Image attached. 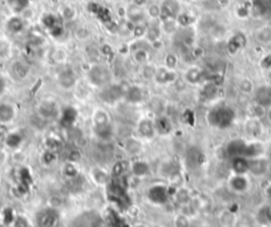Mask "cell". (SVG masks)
Listing matches in <instances>:
<instances>
[{"label":"cell","instance_id":"14","mask_svg":"<svg viewBox=\"0 0 271 227\" xmlns=\"http://www.w3.org/2000/svg\"><path fill=\"white\" fill-rule=\"evenodd\" d=\"M162 19H177L182 13V4L179 0H162Z\"/></svg>","mask_w":271,"mask_h":227},{"label":"cell","instance_id":"30","mask_svg":"<svg viewBox=\"0 0 271 227\" xmlns=\"http://www.w3.org/2000/svg\"><path fill=\"white\" fill-rule=\"evenodd\" d=\"M57 222V215L53 210H44L37 215V223L40 227H55Z\"/></svg>","mask_w":271,"mask_h":227},{"label":"cell","instance_id":"18","mask_svg":"<svg viewBox=\"0 0 271 227\" xmlns=\"http://www.w3.org/2000/svg\"><path fill=\"white\" fill-rule=\"evenodd\" d=\"M149 201L155 205H164L169 198V191L165 185H154L148 190Z\"/></svg>","mask_w":271,"mask_h":227},{"label":"cell","instance_id":"51","mask_svg":"<svg viewBox=\"0 0 271 227\" xmlns=\"http://www.w3.org/2000/svg\"><path fill=\"white\" fill-rule=\"evenodd\" d=\"M265 195L268 199V202H271V184H268L265 189Z\"/></svg>","mask_w":271,"mask_h":227},{"label":"cell","instance_id":"21","mask_svg":"<svg viewBox=\"0 0 271 227\" xmlns=\"http://www.w3.org/2000/svg\"><path fill=\"white\" fill-rule=\"evenodd\" d=\"M246 144L247 141L242 139H234L232 141L228 142V145H226L225 151L228 157L232 160V158L235 157H243L245 154V149H246Z\"/></svg>","mask_w":271,"mask_h":227},{"label":"cell","instance_id":"7","mask_svg":"<svg viewBox=\"0 0 271 227\" xmlns=\"http://www.w3.org/2000/svg\"><path fill=\"white\" fill-rule=\"evenodd\" d=\"M229 189L235 194H243L250 189V178L247 174H235L233 173L228 181Z\"/></svg>","mask_w":271,"mask_h":227},{"label":"cell","instance_id":"10","mask_svg":"<svg viewBox=\"0 0 271 227\" xmlns=\"http://www.w3.org/2000/svg\"><path fill=\"white\" fill-rule=\"evenodd\" d=\"M92 133L100 142L108 144L115 139V126L112 125V121L99 124V125H92Z\"/></svg>","mask_w":271,"mask_h":227},{"label":"cell","instance_id":"27","mask_svg":"<svg viewBox=\"0 0 271 227\" xmlns=\"http://www.w3.org/2000/svg\"><path fill=\"white\" fill-rule=\"evenodd\" d=\"M21 142H23V135L17 130H11L3 135V145L11 150H16L21 145Z\"/></svg>","mask_w":271,"mask_h":227},{"label":"cell","instance_id":"40","mask_svg":"<svg viewBox=\"0 0 271 227\" xmlns=\"http://www.w3.org/2000/svg\"><path fill=\"white\" fill-rule=\"evenodd\" d=\"M243 46H245V36L241 35V33H235L229 41V51L233 53L238 52Z\"/></svg>","mask_w":271,"mask_h":227},{"label":"cell","instance_id":"36","mask_svg":"<svg viewBox=\"0 0 271 227\" xmlns=\"http://www.w3.org/2000/svg\"><path fill=\"white\" fill-rule=\"evenodd\" d=\"M130 170H132V174L134 175V177L142 178L149 174L150 166H149L148 162L142 161V160H137V161H134L130 165Z\"/></svg>","mask_w":271,"mask_h":227},{"label":"cell","instance_id":"52","mask_svg":"<svg viewBox=\"0 0 271 227\" xmlns=\"http://www.w3.org/2000/svg\"><path fill=\"white\" fill-rule=\"evenodd\" d=\"M266 119H267L268 124L271 125V108L267 109V112H266Z\"/></svg>","mask_w":271,"mask_h":227},{"label":"cell","instance_id":"43","mask_svg":"<svg viewBox=\"0 0 271 227\" xmlns=\"http://www.w3.org/2000/svg\"><path fill=\"white\" fill-rule=\"evenodd\" d=\"M239 89H241L242 93H245V95H253L255 90L254 82L250 79H242L241 81H239Z\"/></svg>","mask_w":271,"mask_h":227},{"label":"cell","instance_id":"6","mask_svg":"<svg viewBox=\"0 0 271 227\" xmlns=\"http://www.w3.org/2000/svg\"><path fill=\"white\" fill-rule=\"evenodd\" d=\"M271 162L265 155L249 160V173L254 177H263L270 171Z\"/></svg>","mask_w":271,"mask_h":227},{"label":"cell","instance_id":"16","mask_svg":"<svg viewBox=\"0 0 271 227\" xmlns=\"http://www.w3.org/2000/svg\"><path fill=\"white\" fill-rule=\"evenodd\" d=\"M178 77V73L175 70H170L168 66H159L157 71H155L154 75V81L160 85H168V84H173V82L177 80Z\"/></svg>","mask_w":271,"mask_h":227},{"label":"cell","instance_id":"35","mask_svg":"<svg viewBox=\"0 0 271 227\" xmlns=\"http://www.w3.org/2000/svg\"><path fill=\"white\" fill-rule=\"evenodd\" d=\"M145 13L148 21H160L162 19L161 3H149L145 7Z\"/></svg>","mask_w":271,"mask_h":227},{"label":"cell","instance_id":"28","mask_svg":"<svg viewBox=\"0 0 271 227\" xmlns=\"http://www.w3.org/2000/svg\"><path fill=\"white\" fill-rule=\"evenodd\" d=\"M154 126L155 132H157L159 135H168L173 130V124L168 116H160V117H157L154 120Z\"/></svg>","mask_w":271,"mask_h":227},{"label":"cell","instance_id":"8","mask_svg":"<svg viewBox=\"0 0 271 227\" xmlns=\"http://www.w3.org/2000/svg\"><path fill=\"white\" fill-rule=\"evenodd\" d=\"M146 93L148 92H146V89L144 86L139 85V84L136 85L134 84V85H130L125 89L124 100L130 105H140L146 100V96H148Z\"/></svg>","mask_w":271,"mask_h":227},{"label":"cell","instance_id":"38","mask_svg":"<svg viewBox=\"0 0 271 227\" xmlns=\"http://www.w3.org/2000/svg\"><path fill=\"white\" fill-rule=\"evenodd\" d=\"M60 17L65 21V23H71L77 19V10L72 4H64L60 7Z\"/></svg>","mask_w":271,"mask_h":227},{"label":"cell","instance_id":"37","mask_svg":"<svg viewBox=\"0 0 271 227\" xmlns=\"http://www.w3.org/2000/svg\"><path fill=\"white\" fill-rule=\"evenodd\" d=\"M232 170L235 174H247L249 160L245 157L232 158Z\"/></svg>","mask_w":271,"mask_h":227},{"label":"cell","instance_id":"12","mask_svg":"<svg viewBox=\"0 0 271 227\" xmlns=\"http://www.w3.org/2000/svg\"><path fill=\"white\" fill-rule=\"evenodd\" d=\"M125 20L132 26L136 24H145L148 23V17H146L145 8H140V7H136L133 4L125 8Z\"/></svg>","mask_w":271,"mask_h":227},{"label":"cell","instance_id":"4","mask_svg":"<svg viewBox=\"0 0 271 227\" xmlns=\"http://www.w3.org/2000/svg\"><path fill=\"white\" fill-rule=\"evenodd\" d=\"M17 116L16 105L11 101L0 99V126L11 125Z\"/></svg>","mask_w":271,"mask_h":227},{"label":"cell","instance_id":"32","mask_svg":"<svg viewBox=\"0 0 271 227\" xmlns=\"http://www.w3.org/2000/svg\"><path fill=\"white\" fill-rule=\"evenodd\" d=\"M6 6L13 15H21L30 8V0H6Z\"/></svg>","mask_w":271,"mask_h":227},{"label":"cell","instance_id":"1","mask_svg":"<svg viewBox=\"0 0 271 227\" xmlns=\"http://www.w3.org/2000/svg\"><path fill=\"white\" fill-rule=\"evenodd\" d=\"M235 110L232 106L226 105V104H219V105L213 106L208 112L206 120L208 124L213 128L217 129H229L232 128L233 124L235 122Z\"/></svg>","mask_w":271,"mask_h":227},{"label":"cell","instance_id":"19","mask_svg":"<svg viewBox=\"0 0 271 227\" xmlns=\"http://www.w3.org/2000/svg\"><path fill=\"white\" fill-rule=\"evenodd\" d=\"M37 113H39L41 119L53 120L60 115V110L56 102L51 101V100H44V101L40 102L39 108H37Z\"/></svg>","mask_w":271,"mask_h":227},{"label":"cell","instance_id":"3","mask_svg":"<svg viewBox=\"0 0 271 227\" xmlns=\"http://www.w3.org/2000/svg\"><path fill=\"white\" fill-rule=\"evenodd\" d=\"M125 89L119 82H109L108 85L100 89V100L104 104L108 105H115L117 102L123 101L125 97Z\"/></svg>","mask_w":271,"mask_h":227},{"label":"cell","instance_id":"54","mask_svg":"<svg viewBox=\"0 0 271 227\" xmlns=\"http://www.w3.org/2000/svg\"><path fill=\"white\" fill-rule=\"evenodd\" d=\"M238 227H245V226H238Z\"/></svg>","mask_w":271,"mask_h":227},{"label":"cell","instance_id":"49","mask_svg":"<svg viewBox=\"0 0 271 227\" xmlns=\"http://www.w3.org/2000/svg\"><path fill=\"white\" fill-rule=\"evenodd\" d=\"M215 4L221 10H226V8L232 6V0H215Z\"/></svg>","mask_w":271,"mask_h":227},{"label":"cell","instance_id":"20","mask_svg":"<svg viewBox=\"0 0 271 227\" xmlns=\"http://www.w3.org/2000/svg\"><path fill=\"white\" fill-rule=\"evenodd\" d=\"M77 76L71 68H64L57 73V84L63 89H72L76 85Z\"/></svg>","mask_w":271,"mask_h":227},{"label":"cell","instance_id":"39","mask_svg":"<svg viewBox=\"0 0 271 227\" xmlns=\"http://www.w3.org/2000/svg\"><path fill=\"white\" fill-rule=\"evenodd\" d=\"M91 175H92V179L97 185H105L106 182L109 181V174L103 168H93L92 171H91Z\"/></svg>","mask_w":271,"mask_h":227},{"label":"cell","instance_id":"44","mask_svg":"<svg viewBox=\"0 0 271 227\" xmlns=\"http://www.w3.org/2000/svg\"><path fill=\"white\" fill-rule=\"evenodd\" d=\"M132 35L136 40H141L145 39V33H146V23L145 24H136L132 26Z\"/></svg>","mask_w":271,"mask_h":227},{"label":"cell","instance_id":"34","mask_svg":"<svg viewBox=\"0 0 271 227\" xmlns=\"http://www.w3.org/2000/svg\"><path fill=\"white\" fill-rule=\"evenodd\" d=\"M245 132H246V134L253 137V139H257V137H259V135L262 134V132H263V126H262L259 120L252 119L246 122Z\"/></svg>","mask_w":271,"mask_h":227},{"label":"cell","instance_id":"53","mask_svg":"<svg viewBox=\"0 0 271 227\" xmlns=\"http://www.w3.org/2000/svg\"><path fill=\"white\" fill-rule=\"evenodd\" d=\"M2 95H3V93H2V90H0V99H2Z\"/></svg>","mask_w":271,"mask_h":227},{"label":"cell","instance_id":"24","mask_svg":"<svg viewBox=\"0 0 271 227\" xmlns=\"http://www.w3.org/2000/svg\"><path fill=\"white\" fill-rule=\"evenodd\" d=\"M262 155H265V145L262 142L257 141V140L247 141L243 157L247 158V160H253V158H258Z\"/></svg>","mask_w":271,"mask_h":227},{"label":"cell","instance_id":"5","mask_svg":"<svg viewBox=\"0 0 271 227\" xmlns=\"http://www.w3.org/2000/svg\"><path fill=\"white\" fill-rule=\"evenodd\" d=\"M8 73L15 81H23L30 76V65L24 60H11Z\"/></svg>","mask_w":271,"mask_h":227},{"label":"cell","instance_id":"48","mask_svg":"<svg viewBox=\"0 0 271 227\" xmlns=\"http://www.w3.org/2000/svg\"><path fill=\"white\" fill-rule=\"evenodd\" d=\"M66 57V53L64 52V50H55V60H56L57 63H61L64 59Z\"/></svg>","mask_w":271,"mask_h":227},{"label":"cell","instance_id":"26","mask_svg":"<svg viewBox=\"0 0 271 227\" xmlns=\"http://www.w3.org/2000/svg\"><path fill=\"white\" fill-rule=\"evenodd\" d=\"M162 37V31L160 21H148L146 23V33L145 40L149 44H153L155 41H160Z\"/></svg>","mask_w":271,"mask_h":227},{"label":"cell","instance_id":"47","mask_svg":"<svg viewBox=\"0 0 271 227\" xmlns=\"http://www.w3.org/2000/svg\"><path fill=\"white\" fill-rule=\"evenodd\" d=\"M189 226V219L184 215H179L175 219V227H188Z\"/></svg>","mask_w":271,"mask_h":227},{"label":"cell","instance_id":"15","mask_svg":"<svg viewBox=\"0 0 271 227\" xmlns=\"http://www.w3.org/2000/svg\"><path fill=\"white\" fill-rule=\"evenodd\" d=\"M254 104L262 106L265 109L271 108V85H259L255 88L254 93Z\"/></svg>","mask_w":271,"mask_h":227},{"label":"cell","instance_id":"31","mask_svg":"<svg viewBox=\"0 0 271 227\" xmlns=\"http://www.w3.org/2000/svg\"><path fill=\"white\" fill-rule=\"evenodd\" d=\"M255 219L262 226H271V202L266 205H262L257 210Z\"/></svg>","mask_w":271,"mask_h":227},{"label":"cell","instance_id":"33","mask_svg":"<svg viewBox=\"0 0 271 227\" xmlns=\"http://www.w3.org/2000/svg\"><path fill=\"white\" fill-rule=\"evenodd\" d=\"M160 26H161L162 35H168L170 37L174 36L179 30V26L175 19H161Z\"/></svg>","mask_w":271,"mask_h":227},{"label":"cell","instance_id":"9","mask_svg":"<svg viewBox=\"0 0 271 227\" xmlns=\"http://www.w3.org/2000/svg\"><path fill=\"white\" fill-rule=\"evenodd\" d=\"M184 80L190 85H202L204 82L208 81V75L204 68L192 65L184 72Z\"/></svg>","mask_w":271,"mask_h":227},{"label":"cell","instance_id":"22","mask_svg":"<svg viewBox=\"0 0 271 227\" xmlns=\"http://www.w3.org/2000/svg\"><path fill=\"white\" fill-rule=\"evenodd\" d=\"M13 44L8 35H0V63H8L12 60Z\"/></svg>","mask_w":271,"mask_h":227},{"label":"cell","instance_id":"23","mask_svg":"<svg viewBox=\"0 0 271 227\" xmlns=\"http://www.w3.org/2000/svg\"><path fill=\"white\" fill-rule=\"evenodd\" d=\"M160 174L161 177L166 179H173L177 175H179V164L175 160H168V161L162 162L160 166Z\"/></svg>","mask_w":271,"mask_h":227},{"label":"cell","instance_id":"46","mask_svg":"<svg viewBox=\"0 0 271 227\" xmlns=\"http://www.w3.org/2000/svg\"><path fill=\"white\" fill-rule=\"evenodd\" d=\"M259 65L263 71H270L271 70V53H267L265 56L262 57L259 61Z\"/></svg>","mask_w":271,"mask_h":227},{"label":"cell","instance_id":"50","mask_svg":"<svg viewBox=\"0 0 271 227\" xmlns=\"http://www.w3.org/2000/svg\"><path fill=\"white\" fill-rule=\"evenodd\" d=\"M130 4L136 7H140V8H145L149 4V0H130Z\"/></svg>","mask_w":271,"mask_h":227},{"label":"cell","instance_id":"17","mask_svg":"<svg viewBox=\"0 0 271 227\" xmlns=\"http://www.w3.org/2000/svg\"><path fill=\"white\" fill-rule=\"evenodd\" d=\"M205 160L204 151L198 146H190L185 151V164L190 169H195L201 166L202 162Z\"/></svg>","mask_w":271,"mask_h":227},{"label":"cell","instance_id":"13","mask_svg":"<svg viewBox=\"0 0 271 227\" xmlns=\"http://www.w3.org/2000/svg\"><path fill=\"white\" fill-rule=\"evenodd\" d=\"M4 27H6L7 33L10 36H16V35L23 33V31L26 30V20L23 19L21 15H13V13H11V16L6 20Z\"/></svg>","mask_w":271,"mask_h":227},{"label":"cell","instance_id":"11","mask_svg":"<svg viewBox=\"0 0 271 227\" xmlns=\"http://www.w3.org/2000/svg\"><path fill=\"white\" fill-rule=\"evenodd\" d=\"M136 132L140 139L145 140V141H152L157 135L155 132V126L154 121L150 119H141L137 122V128H136Z\"/></svg>","mask_w":271,"mask_h":227},{"label":"cell","instance_id":"45","mask_svg":"<svg viewBox=\"0 0 271 227\" xmlns=\"http://www.w3.org/2000/svg\"><path fill=\"white\" fill-rule=\"evenodd\" d=\"M177 64H178V55L175 52L168 53L165 56V66H168L170 70H175Z\"/></svg>","mask_w":271,"mask_h":227},{"label":"cell","instance_id":"42","mask_svg":"<svg viewBox=\"0 0 271 227\" xmlns=\"http://www.w3.org/2000/svg\"><path fill=\"white\" fill-rule=\"evenodd\" d=\"M75 37H76L77 40H80V41H85V40H89L91 39V31L89 28L86 26H84V24H80V26H77L76 28H75Z\"/></svg>","mask_w":271,"mask_h":227},{"label":"cell","instance_id":"2","mask_svg":"<svg viewBox=\"0 0 271 227\" xmlns=\"http://www.w3.org/2000/svg\"><path fill=\"white\" fill-rule=\"evenodd\" d=\"M86 79L91 85L101 89L112 82V72L103 64H93L86 72Z\"/></svg>","mask_w":271,"mask_h":227},{"label":"cell","instance_id":"41","mask_svg":"<svg viewBox=\"0 0 271 227\" xmlns=\"http://www.w3.org/2000/svg\"><path fill=\"white\" fill-rule=\"evenodd\" d=\"M105 122H110L108 112L101 108L96 109L92 115V125H99V124H105Z\"/></svg>","mask_w":271,"mask_h":227},{"label":"cell","instance_id":"29","mask_svg":"<svg viewBox=\"0 0 271 227\" xmlns=\"http://www.w3.org/2000/svg\"><path fill=\"white\" fill-rule=\"evenodd\" d=\"M217 93H218V86L217 84L213 81H205L201 85V99L204 101H212L214 97H217Z\"/></svg>","mask_w":271,"mask_h":227},{"label":"cell","instance_id":"25","mask_svg":"<svg viewBox=\"0 0 271 227\" xmlns=\"http://www.w3.org/2000/svg\"><path fill=\"white\" fill-rule=\"evenodd\" d=\"M254 40L259 46H271V24H263L254 32Z\"/></svg>","mask_w":271,"mask_h":227}]
</instances>
